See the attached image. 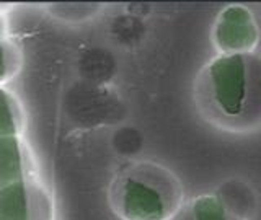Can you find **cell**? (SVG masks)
Instances as JSON below:
<instances>
[{"instance_id": "1", "label": "cell", "mask_w": 261, "mask_h": 220, "mask_svg": "<svg viewBox=\"0 0 261 220\" xmlns=\"http://www.w3.org/2000/svg\"><path fill=\"white\" fill-rule=\"evenodd\" d=\"M165 173L153 163H141L124 171L113 183L111 202L124 220H171L183 209V191L178 179L153 191Z\"/></svg>"}]
</instances>
